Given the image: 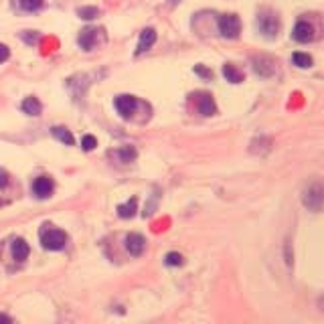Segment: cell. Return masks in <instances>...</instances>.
Instances as JSON below:
<instances>
[{
	"label": "cell",
	"mask_w": 324,
	"mask_h": 324,
	"mask_svg": "<svg viewBox=\"0 0 324 324\" xmlns=\"http://www.w3.org/2000/svg\"><path fill=\"white\" fill-rule=\"evenodd\" d=\"M41 243H43V247L49 249V251H59V249L65 247L67 235H65V231H61V229H55V227H51V225H45V227L41 229Z\"/></svg>",
	"instance_id": "1"
},
{
	"label": "cell",
	"mask_w": 324,
	"mask_h": 324,
	"mask_svg": "<svg viewBox=\"0 0 324 324\" xmlns=\"http://www.w3.org/2000/svg\"><path fill=\"white\" fill-rule=\"evenodd\" d=\"M257 29L259 33H263L267 39H274L278 37V31H280V21L274 13L269 11H263L259 17H257Z\"/></svg>",
	"instance_id": "2"
},
{
	"label": "cell",
	"mask_w": 324,
	"mask_h": 324,
	"mask_svg": "<svg viewBox=\"0 0 324 324\" xmlns=\"http://www.w3.org/2000/svg\"><path fill=\"white\" fill-rule=\"evenodd\" d=\"M241 31V23L237 19V15H223L219 19V33L225 39H237Z\"/></svg>",
	"instance_id": "3"
},
{
	"label": "cell",
	"mask_w": 324,
	"mask_h": 324,
	"mask_svg": "<svg viewBox=\"0 0 324 324\" xmlns=\"http://www.w3.org/2000/svg\"><path fill=\"white\" fill-rule=\"evenodd\" d=\"M304 205L312 211H320L322 207V185L320 183H312L304 191Z\"/></svg>",
	"instance_id": "4"
},
{
	"label": "cell",
	"mask_w": 324,
	"mask_h": 324,
	"mask_svg": "<svg viewBox=\"0 0 324 324\" xmlns=\"http://www.w3.org/2000/svg\"><path fill=\"white\" fill-rule=\"evenodd\" d=\"M114 105H116V112L122 116V118H130L138 105V99L134 95H118L114 99Z\"/></svg>",
	"instance_id": "5"
},
{
	"label": "cell",
	"mask_w": 324,
	"mask_h": 324,
	"mask_svg": "<svg viewBox=\"0 0 324 324\" xmlns=\"http://www.w3.org/2000/svg\"><path fill=\"white\" fill-rule=\"evenodd\" d=\"M292 37L298 43H310L314 39V27L310 23H306V21H300V23H296V27L292 31Z\"/></svg>",
	"instance_id": "6"
},
{
	"label": "cell",
	"mask_w": 324,
	"mask_h": 324,
	"mask_svg": "<svg viewBox=\"0 0 324 324\" xmlns=\"http://www.w3.org/2000/svg\"><path fill=\"white\" fill-rule=\"evenodd\" d=\"M195 97H197V110H199L203 116H213L215 112H217V107H215V101H213L211 93L201 91V93H197Z\"/></svg>",
	"instance_id": "7"
},
{
	"label": "cell",
	"mask_w": 324,
	"mask_h": 324,
	"mask_svg": "<svg viewBox=\"0 0 324 324\" xmlns=\"http://www.w3.org/2000/svg\"><path fill=\"white\" fill-rule=\"evenodd\" d=\"M33 193L37 199H49L53 195V181L49 177H39L33 183Z\"/></svg>",
	"instance_id": "8"
},
{
	"label": "cell",
	"mask_w": 324,
	"mask_h": 324,
	"mask_svg": "<svg viewBox=\"0 0 324 324\" xmlns=\"http://www.w3.org/2000/svg\"><path fill=\"white\" fill-rule=\"evenodd\" d=\"M97 29H91V27H87V29H83L81 31V35H79V39H77V43H79V47L83 49V51H93V47L97 45Z\"/></svg>",
	"instance_id": "9"
},
{
	"label": "cell",
	"mask_w": 324,
	"mask_h": 324,
	"mask_svg": "<svg viewBox=\"0 0 324 324\" xmlns=\"http://www.w3.org/2000/svg\"><path fill=\"white\" fill-rule=\"evenodd\" d=\"M146 247V239L140 235V233H130L126 237V249L130 255H140Z\"/></svg>",
	"instance_id": "10"
},
{
	"label": "cell",
	"mask_w": 324,
	"mask_h": 324,
	"mask_svg": "<svg viewBox=\"0 0 324 324\" xmlns=\"http://www.w3.org/2000/svg\"><path fill=\"white\" fill-rule=\"evenodd\" d=\"M154 43H156V31H154V29H144V31L140 33V41H138L136 55H142V53H146Z\"/></svg>",
	"instance_id": "11"
},
{
	"label": "cell",
	"mask_w": 324,
	"mask_h": 324,
	"mask_svg": "<svg viewBox=\"0 0 324 324\" xmlns=\"http://www.w3.org/2000/svg\"><path fill=\"white\" fill-rule=\"evenodd\" d=\"M29 243L25 241V239H15L13 241V257L17 259V261H25L27 257H29Z\"/></svg>",
	"instance_id": "12"
},
{
	"label": "cell",
	"mask_w": 324,
	"mask_h": 324,
	"mask_svg": "<svg viewBox=\"0 0 324 324\" xmlns=\"http://www.w3.org/2000/svg\"><path fill=\"white\" fill-rule=\"evenodd\" d=\"M41 110H43V105H41V101L37 97H27L23 101V112L29 114V116H39Z\"/></svg>",
	"instance_id": "13"
},
{
	"label": "cell",
	"mask_w": 324,
	"mask_h": 324,
	"mask_svg": "<svg viewBox=\"0 0 324 324\" xmlns=\"http://www.w3.org/2000/svg\"><path fill=\"white\" fill-rule=\"evenodd\" d=\"M223 75H225V79L231 81V83H241V81H243V73H241L235 65H231V63H225V65H223Z\"/></svg>",
	"instance_id": "14"
},
{
	"label": "cell",
	"mask_w": 324,
	"mask_h": 324,
	"mask_svg": "<svg viewBox=\"0 0 324 324\" xmlns=\"http://www.w3.org/2000/svg\"><path fill=\"white\" fill-rule=\"evenodd\" d=\"M51 132H53V136H55L59 142H63V144H67V146H71V144L75 142L73 134H71L67 128H63V126H55V128H53Z\"/></svg>",
	"instance_id": "15"
},
{
	"label": "cell",
	"mask_w": 324,
	"mask_h": 324,
	"mask_svg": "<svg viewBox=\"0 0 324 324\" xmlns=\"http://www.w3.org/2000/svg\"><path fill=\"white\" fill-rule=\"evenodd\" d=\"M118 215H120L122 219H130V217H134V215H136V199H130L128 203L118 205Z\"/></svg>",
	"instance_id": "16"
},
{
	"label": "cell",
	"mask_w": 324,
	"mask_h": 324,
	"mask_svg": "<svg viewBox=\"0 0 324 324\" xmlns=\"http://www.w3.org/2000/svg\"><path fill=\"white\" fill-rule=\"evenodd\" d=\"M292 63L296 67H300V69H308V67H312V57L308 55V53H294Z\"/></svg>",
	"instance_id": "17"
},
{
	"label": "cell",
	"mask_w": 324,
	"mask_h": 324,
	"mask_svg": "<svg viewBox=\"0 0 324 324\" xmlns=\"http://www.w3.org/2000/svg\"><path fill=\"white\" fill-rule=\"evenodd\" d=\"M77 15L83 21H93V19L99 17V11L95 7H81V9H77Z\"/></svg>",
	"instance_id": "18"
},
{
	"label": "cell",
	"mask_w": 324,
	"mask_h": 324,
	"mask_svg": "<svg viewBox=\"0 0 324 324\" xmlns=\"http://www.w3.org/2000/svg\"><path fill=\"white\" fill-rule=\"evenodd\" d=\"M116 156L120 158V162H132V160L136 158V150H134L132 146H126V148L118 150V152H116Z\"/></svg>",
	"instance_id": "19"
},
{
	"label": "cell",
	"mask_w": 324,
	"mask_h": 324,
	"mask_svg": "<svg viewBox=\"0 0 324 324\" xmlns=\"http://www.w3.org/2000/svg\"><path fill=\"white\" fill-rule=\"evenodd\" d=\"M19 3H21V9L27 13H35L43 7V0H19Z\"/></svg>",
	"instance_id": "20"
},
{
	"label": "cell",
	"mask_w": 324,
	"mask_h": 324,
	"mask_svg": "<svg viewBox=\"0 0 324 324\" xmlns=\"http://www.w3.org/2000/svg\"><path fill=\"white\" fill-rule=\"evenodd\" d=\"M165 263H167V265H171V267H177V265H183V263H185V259H183V255H181V253L171 251V253H167Z\"/></svg>",
	"instance_id": "21"
},
{
	"label": "cell",
	"mask_w": 324,
	"mask_h": 324,
	"mask_svg": "<svg viewBox=\"0 0 324 324\" xmlns=\"http://www.w3.org/2000/svg\"><path fill=\"white\" fill-rule=\"evenodd\" d=\"M95 146H97V140H95L93 136H89V134H87V136H83V138H81V148H83L85 152L93 150Z\"/></svg>",
	"instance_id": "22"
},
{
	"label": "cell",
	"mask_w": 324,
	"mask_h": 324,
	"mask_svg": "<svg viewBox=\"0 0 324 324\" xmlns=\"http://www.w3.org/2000/svg\"><path fill=\"white\" fill-rule=\"evenodd\" d=\"M23 39H25L29 45H35V43L39 41V33H37V31H25V33H23Z\"/></svg>",
	"instance_id": "23"
},
{
	"label": "cell",
	"mask_w": 324,
	"mask_h": 324,
	"mask_svg": "<svg viewBox=\"0 0 324 324\" xmlns=\"http://www.w3.org/2000/svg\"><path fill=\"white\" fill-rule=\"evenodd\" d=\"M9 57H11V51H9V47L0 43V63H5Z\"/></svg>",
	"instance_id": "24"
},
{
	"label": "cell",
	"mask_w": 324,
	"mask_h": 324,
	"mask_svg": "<svg viewBox=\"0 0 324 324\" xmlns=\"http://www.w3.org/2000/svg\"><path fill=\"white\" fill-rule=\"evenodd\" d=\"M7 185H9V175L3 169H0V189H5Z\"/></svg>",
	"instance_id": "25"
},
{
	"label": "cell",
	"mask_w": 324,
	"mask_h": 324,
	"mask_svg": "<svg viewBox=\"0 0 324 324\" xmlns=\"http://www.w3.org/2000/svg\"><path fill=\"white\" fill-rule=\"evenodd\" d=\"M195 71H197V73H199V75H203V77H211V73H209V71H207V69H203V67H201V65H197V67H195Z\"/></svg>",
	"instance_id": "26"
},
{
	"label": "cell",
	"mask_w": 324,
	"mask_h": 324,
	"mask_svg": "<svg viewBox=\"0 0 324 324\" xmlns=\"http://www.w3.org/2000/svg\"><path fill=\"white\" fill-rule=\"evenodd\" d=\"M0 322H13V318L7 316V314H0Z\"/></svg>",
	"instance_id": "27"
},
{
	"label": "cell",
	"mask_w": 324,
	"mask_h": 324,
	"mask_svg": "<svg viewBox=\"0 0 324 324\" xmlns=\"http://www.w3.org/2000/svg\"><path fill=\"white\" fill-rule=\"evenodd\" d=\"M175 3H177V0H175Z\"/></svg>",
	"instance_id": "28"
}]
</instances>
